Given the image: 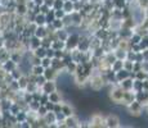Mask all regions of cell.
<instances>
[{"label": "cell", "instance_id": "obj_18", "mask_svg": "<svg viewBox=\"0 0 148 128\" xmlns=\"http://www.w3.org/2000/svg\"><path fill=\"white\" fill-rule=\"evenodd\" d=\"M45 16H47V24L53 23L54 19L57 18V17H56V9H54V8H52V9H50V12L47 13Z\"/></svg>", "mask_w": 148, "mask_h": 128}, {"label": "cell", "instance_id": "obj_31", "mask_svg": "<svg viewBox=\"0 0 148 128\" xmlns=\"http://www.w3.org/2000/svg\"><path fill=\"white\" fill-rule=\"evenodd\" d=\"M44 4H47L48 7L53 8V5H54V0H45V1H44Z\"/></svg>", "mask_w": 148, "mask_h": 128}, {"label": "cell", "instance_id": "obj_24", "mask_svg": "<svg viewBox=\"0 0 148 128\" xmlns=\"http://www.w3.org/2000/svg\"><path fill=\"white\" fill-rule=\"evenodd\" d=\"M62 21H63V23H64V26H71V24H73L72 23V18H71V13L70 14H66V16L62 18Z\"/></svg>", "mask_w": 148, "mask_h": 128}, {"label": "cell", "instance_id": "obj_12", "mask_svg": "<svg viewBox=\"0 0 148 128\" xmlns=\"http://www.w3.org/2000/svg\"><path fill=\"white\" fill-rule=\"evenodd\" d=\"M52 47L54 50H66V41L62 40H54L52 42Z\"/></svg>", "mask_w": 148, "mask_h": 128}, {"label": "cell", "instance_id": "obj_5", "mask_svg": "<svg viewBox=\"0 0 148 128\" xmlns=\"http://www.w3.org/2000/svg\"><path fill=\"white\" fill-rule=\"evenodd\" d=\"M71 18H72L73 26H76V27H80L82 24V22H84V16L80 12H76V10L71 13Z\"/></svg>", "mask_w": 148, "mask_h": 128}, {"label": "cell", "instance_id": "obj_15", "mask_svg": "<svg viewBox=\"0 0 148 128\" xmlns=\"http://www.w3.org/2000/svg\"><path fill=\"white\" fill-rule=\"evenodd\" d=\"M63 10L66 12L67 14L75 12V4H73L72 0H67V1H64V5H63Z\"/></svg>", "mask_w": 148, "mask_h": 128}, {"label": "cell", "instance_id": "obj_16", "mask_svg": "<svg viewBox=\"0 0 148 128\" xmlns=\"http://www.w3.org/2000/svg\"><path fill=\"white\" fill-rule=\"evenodd\" d=\"M44 70H45V68L42 67L41 64H39V65H32L31 73H32V74H35V76H40V74H44Z\"/></svg>", "mask_w": 148, "mask_h": 128}, {"label": "cell", "instance_id": "obj_6", "mask_svg": "<svg viewBox=\"0 0 148 128\" xmlns=\"http://www.w3.org/2000/svg\"><path fill=\"white\" fill-rule=\"evenodd\" d=\"M17 67H18V64H17L14 60H12V59H8L7 62H4V63L1 64V68H3V69H4L5 72H9V73L12 72V70L16 69Z\"/></svg>", "mask_w": 148, "mask_h": 128}, {"label": "cell", "instance_id": "obj_32", "mask_svg": "<svg viewBox=\"0 0 148 128\" xmlns=\"http://www.w3.org/2000/svg\"><path fill=\"white\" fill-rule=\"evenodd\" d=\"M34 1H35V4H36V5H39V7H40V5L44 4L45 0H34Z\"/></svg>", "mask_w": 148, "mask_h": 128}, {"label": "cell", "instance_id": "obj_8", "mask_svg": "<svg viewBox=\"0 0 148 128\" xmlns=\"http://www.w3.org/2000/svg\"><path fill=\"white\" fill-rule=\"evenodd\" d=\"M62 112L64 113V115H66V116H70V115L76 114L75 108H73L72 105L70 104V102H66V101H63V105H62Z\"/></svg>", "mask_w": 148, "mask_h": 128}, {"label": "cell", "instance_id": "obj_26", "mask_svg": "<svg viewBox=\"0 0 148 128\" xmlns=\"http://www.w3.org/2000/svg\"><path fill=\"white\" fill-rule=\"evenodd\" d=\"M63 5H64L63 0H54L53 8H54V9H63Z\"/></svg>", "mask_w": 148, "mask_h": 128}, {"label": "cell", "instance_id": "obj_30", "mask_svg": "<svg viewBox=\"0 0 148 128\" xmlns=\"http://www.w3.org/2000/svg\"><path fill=\"white\" fill-rule=\"evenodd\" d=\"M54 105H56L54 102H52V101H48L47 104H45V106H47V109L50 112V110H54Z\"/></svg>", "mask_w": 148, "mask_h": 128}, {"label": "cell", "instance_id": "obj_1", "mask_svg": "<svg viewBox=\"0 0 148 128\" xmlns=\"http://www.w3.org/2000/svg\"><path fill=\"white\" fill-rule=\"evenodd\" d=\"M79 41H80V33L79 32L70 33L68 39L66 40V50L67 51H72V50L77 49Z\"/></svg>", "mask_w": 148, "mask_h": 128}, {"label": "cell", "instance_id": "obj_23", "mask_svg": "<svg viewBox=\"0 0 148 128\" xmlns=\"http://www.w3.org/2000/svg\"><path fill=\"white\" fill-rule=\"evenodd\" d=\"M41 65L44 68H48V67H52V59L49 56H45V58L41 59Z\"/></svg>", "mask_w": 148, "mask_h": 128}, {"label": "cell", "instance_id": "obj_17", "mask_svg": "<svg viewBox=\"0 0 148 128\" xmlns=\"http://www.w3.org/2000/svg\"><path fill=\"white\" fill-rule=\"evenodd\" d=\"M34 54H35L36 56H39V58H45V56H47V47H44L41 45V46H39L38 49H35L34 50Z\"/></svg>", "mask_w": 148, "mask_h": 128}, {"label": "cell", "instance_id": "obj_29", "mask_svg": "<svg viewBox=\"0 0 148 128\" xmlns=\"http://www.w3.org/2000/svg\"><path fill=\"white\" fill-rule=\"evenodd\" d=\"M50 9H52V8L48 7L47 4H42V5H40V13L47 14V13H49V12H50Z\"/></svg>", "mask_w": 148, "mask_h": 128}, {"label": "cell", "instance_id": "obj_13", "mask_svg": "<svg viewBox=\"0 0 148 128\" xmlns=\"http://www.w3.org/2000/svg\"><path fill=\"white\" fill-rule=\"evenodd\" d=\"M106 126L107 127H117L119 126V119L115 115H108L106 119Z\"/></svg>", "mask_w": 148, "mask_h": 128}, {"label": "cell", "instance_id": "obj_4", "mask_svg": "<svg viewBox=\"0 0 148 128\" xmlns=\"http://www.w3.org/2000/svg\"><path fill=\"white\" fill-rule=\"evenodd\" d=\"M44 76L48 81H57L59 73H58V70H56L53 67H48V68H45V70H44Z\"/></svg>", "mask_w": 148, "mask_h": 128}, {"label": "cell", "instance_id": "obj_11", "mask_svg": "<svg viewBox=\"0 0 148 128\" xmlns=\"http://www.w3.org/2000/svg\"><path fill=\"white\" fill-rule=\"evenodd\" d=\"M28 7L27 4H17L16 7V14H18V16H26V14L28 13Z\"/></svg>", "mask_w": 148, "mask_h": 128}, {"label": "cell", "instance_id": "obj_22", "mask_svg": "<svg viewBox=\"0 0 148 128\" xmlns=\"http://www.w3.org/2000/svg\"><path fill=\"white\" fill-rule=\"evenodd\" d=\"M48 112H49V110L47 109V106H45V105H40V108H39V110H38V115L40 116V118H44V116L47 115Z\"/></svg>", "mask_w": 148, "mask_h": 128}, {"label": "cell", "instance_id": "obj_27", "mask_svg": "<svg viewBox=\"0 0 148 128\" xmlns=\"http://www.w3.org/2000/svg\"><path fill=\"white\" fill-rule=\"evenodd\" d=\"M66 14H67V13L64 12L63 9H56V17H57V18L62 19V18H63L64 16H66Z\"/></svg>", "mask_w": 148, "mask_h": 128}, {"label": "cell", "instance_id": "obj_21", "mask_svg": "<svg viewBox=\"0 0 148 128\" xmlns=\"http://www.w3.org/2000/svg\"><path fill=\"white\" fill-rule=\"evenodd\" d=\"M48 79L45 78V76L44 74H40V76H36V79H35V82H36V85H38L39 87H41L42 85L45 83V82H47Z\"/></svg>", "mask_w": 148, "mask_h": 128}, {"label": "cell", "instance_id": "obj_34", "mask_svg": "<svg viewBox=\"0 0 148 128\" xmlns=\"http://www.w3.org/2000/svg\"><path fill=\"white\" fill-rule=\"evenodd\" d=\"M63 1H67V0H63Z\"/></svg>", "mask_w": 148, "mask_h": 128}, {"label": "cell", "instance_id": "obj_25", "mask_svg": "<svg viewBox=\"0 0 148 128\" xmlns=\"http://www.w3.org/2000/svg\"><path fill=\"white\" fill-rule=\"evenodd\" d=\"M31 64H32V65L41 64V58H39V56L35 55V54H32V56H31Z\"/></svg>", "mask_w": 148, "mask_h": 128}, {"label": "cell", "instance_id": "obj_2", "mask_svg": "<svg viewBox=\"0 0 148 128\" xmlns=\"http://www.w3.org/2000/svg\"><path fill=\"white\" fill-rule=\"evenodd\" d=\"M54 91H58V85H57V81H47L41 86V92L42 93L49 95V93L54 92Z\"/></svg>", "mask_w": 148, "mask_h": 128}, {"label": "cell", "instance_id": "obj_9", "mask_svg": "<svg viewBox=\"0 0 148 128\" xmlns=\"http://www.w3.org/2000/svg\"><path fill=\"white\" fill-rule=\"evenodd\" d=\"M35 36H38V37L40 39H44L47 37L49 33H48V30H47V26H38V28H36L35 33H34Z\"/></svg>", "mask_w": 148, "mask_h": 128}, {"label": "cell", "instance_id": "obj_7", "mask_svg": "<svg viewBox=\"0 0 148 128\" xmlns=\"http://www.w3.org/2000/svg\"><path fill=\"white\" fill-rule=\"evenodd\" d=\"M39 46H41V39H40V37H38V36H35V35H32V36H31V39H30L28 49L34 51L35 49H38Z\"/></svg>", "mask_w": 148, "mask_h": 128}, {"label": "cell", "instance_id": "obj_33", "mask_svg": "<svg viewBox=\"0 0 148 128\" xmlns=\"http://www.w3.org/2000/svg\"><path fill=\"white\" fill-rule=\"evenodd\" d=\"M72 1H73V3H75V1H79V0H72Z\"/></svg>", "mask_w": 148, "mask_h": 128}, {"label": "cell", "instance_id": "obj_3", "mask_svg": "<svg viewBox=\"0 0 148 128\" xmlns=\"http://www.w3.org/2000/svg\"><path fill=\"white\" fill-rule=\"evenodd\" d=\"M106 126V119L102 118V115L99 114H93L89 122V127H102Z\"/></svg>", "mask_w": 148, "mask_h": 128}, {"label": "cell", "instance_id": "obj_14", "mask_svg": "<svg viewBox=\"0 0 148 128\" xmlns=\"http://www.w3.org/2000/svg\"><path fill=\"white\" fill-rule=\"evenodd\" d=\"M35 23L38 26H45L47 24V16L44 13H39L35 17Z\"/></svg>", "mask_w": 148, "mask_h": 128}, {"label": "cell", "instance_id": "obj_19", "mask_svg": "<svg viewBox=\"0 0 148 128\" xmlns=\"http://www.w3.org/2000/svg\"><path fill=\"white\" fill-rule=\"evenodd\" d=\"M53 26H54V28L56 30H61V28H64L66 26H64V23H63V21L62 19H59V18H56L54 19V22L52 23Z\"/></svg>", "mask_w": 148, "mask_h": 128}, {"label": "cell", "instance_id": "obj_20", "mask_svg": "<svg viewBox=\"0 0 148 128\" xmlns=\"http://www.w3.org/2000/svg\"><path fill=\"white\" fill-rule=\"evenodd\" d=\"M40 101H36V100H32L28 104V108H30V110H34V112H38L39 108H40Z\"/></svg>", "mask_w": 148, "mask_h": 128}, {"label": "cell", "instance_id": "obj_10", "mask_svg": "<svg viewBox=\"0 0 148 128\" xmlns=\"http://www.w3.org/2000/svg\"><path fill=\"white\" fill-rule=\"evenodd\" d=\"M49 101L54 102V104H57V102H62L63 101V95L59 93L58 91H54V92L49 93Z\"/></svg>", "mask_w": 148, "mask_h": 128}, {"label": "cell", "instance_id": "obj_28", "mask_svg": "<svg viewBox=\"0 0 148 128\" xmlns=\"http://www.w3.org/2000/svg\"><path fill=\"white\" fill-rule=\"evenodd\" d=\"M47 56H49L50 59H53L54 56H56V50H54L52 46L48 47V49H47Z\"/></svg>", "mask_w": 148, "mask_h": 128}]
</instances>
